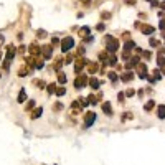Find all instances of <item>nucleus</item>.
Here are the masks:
<instances>
[{"instance_id": "1", "label": "nucleus", "mask_w": 165, "mask_h": 165, "mask_svg": "<svg viewBox=\"0 0 165 165\" xmlns=\"http://www.w3.org/2000/svg\"><path fill=\"white\" fill-rule=\"evenodd\" d=\"M13 58H15V48L10 46V48L7 50V60H5V63H4V70H8V68H10Z\"/></svg>"}, {"instance_id": "2", "label": "nucleus", "mask_w": 165, "mask_h": 165, "mask_svg": "<svg viewBox=\"0 0 165 165\" xmlns=\"http://www.w3.org/2000/svg\"><path fill=\"white\" fill-rule=\"evenodd\" d=\"M73 45H74L73 38H71V37H68V38H65V40H63L61 50H63V51H68V50H71V48H73Z\"/></svg>"}, {"instance_id": "3", "label": "nucleus", "mask_w": 165, "mask_h": 165, "mask_svg": "<svg viewBox=\"0 0 165 165\" xmlns=\"http://www.w3.org/2000/svg\"><path fill=\"white\" fill-rule=\"evenodd\" d=\"M84 121H86V126H93L94 121H96V114L94 112H88L86 117H84Z\"/></svg>"}, {"instance_id": "4", "label": "nucleus", "mask_w": 165, "mask_h": 165, "mask_svg": "<svg viewBox=\"0 0 165 165\" xmlns=\"http://www.w3.org/2000/svg\"><path fill=\"white\" fill-rule=\"evenodd\" d=\"M103 109H104V112H106L107 116H112V111H111V104H109V103H104Z\"/></svg>"}, {"instance_id": "5", "label": "nucleus", "mask_w": 165, "mask_h": 165, "mask_svg": "<svg viewBox=\"0 0 165 165\" xmlns=\"http://www.w3.org/2000/svg\"><path fill=\"white\" fill-rule=\"evenodd\" d=\"M25 99H27V93H25V89H22L20 94H18V103H23Z\"/></svg>"}, {"instance_id": "6", "label": "nucleus", "mask_w": 165, "mask_h": 165, "mask_svg": "<svg viewBox=\"0 0 165 165\" xmlns=\"http://www.w3.org/2000/svg\"><path fill=\"white\" fill-rule=\"evenodd\" d=\"M159 117H160V119H165V106L159 107Z\"/></svg>"}, {"instance_id": "7", "label": "nucleus", "mask_w": 165, "mask_h": 165, "mask_svg": "<svg viewBox=\"0 0 165 165\" xmlns=\"http://www.w3.org/2000/svg\"><path fill=\"white\" fill-rule=\"evenodd\" d=\"M58 82H61V84H65V82H66V76L63 73L58 74Z\"/></svg>"}, {"instance_id": "8", "label": "nucleus", "mask_w": 165, "mask_h": 165, "mask_svg": "<svg viewBox=\"0 0 165 165\" xmlns=\"http://www.w3.org/2000/svg\"><path fill=\"white\" fill-rule=\"evenodd\" d=\"M89 84H91V88H94V89H98V88H99V81H98V79H91Z\"/></svg>"}, {"instance_id": "9", "label": "nucleus", "mask_w": 165, "mask_h": 165, "mask_svg": "<svg viewBox=\"0 0 165 165\" xmlns=\"http://www.w3.org/2000/svg\"><path fill=\"white\" fill-rule=\"evenodd\" d=\"M65 93H66L65 88H58V89H56V96H58V98H61V96L65 94Z\"/></svg>"}, {"instance_id": "10", "label": "nucleus", "mask_w": 165, "mask_h": 165, "mask_svg": "<svg viewBox=\"0 0 165 165\" xmlns=\"http://www.w3.org/2000/svg\"><path fill=\"white\" fill-rule=\"evenodd\" d=\"M40 116H41V109H38V111H35L32 114V119H37V117H40Z\"/></svg>"}, {"instance_id": "11", "label": "nucleus", "mask_w": 165, "mask_h": 165, "mask_svg": "<svg viewBox=\"0 0 165 165\" xmlns=\"http://www.w3.org/2000/svg\"><path fill=\"white\" fill-rule=\"evenodd\" d=\"M152 107H154V101H150V103H147V104H145V111H150Z\"/></svg>"}, {"instance_id": "12", "label": "nucleus", "mask_w": 165, "mask_h": 165, "mask_svg": "<svg viewBox=\"0 0 165 165\" xmlns=\"http://www.w3.org/2000/svg\"><path fill=\"white\" fill-rule=\"evenodd\" d=\"M109 78H111L112 81H116V79H117V74H114V73H109Z\"/></svg>"}, {"instance_id": "13", "label": "nucleus", "mask_w": 165, "mask_h": 165, "mask_svg": "<svg viewBox=\"0 0 165 165\" xmlns=\"http://www.w3.org/2000/svg\"><path fill=\"white\" fill-rule=\"evenodd\" d=\"M48 93H55V84H50L48 86Z\"/></svg>"}, {"instance_id": "14", "label": "nucleus", "mask_w": 165, "mask_h": 165, "mask_svg": "<svg viewBox=\"0 0 165 165\" xmlns=\"http://www.w3.org/2000/svg\"><path fill=\"white\" fill-rule=\"evenodd\" d=\"M32 107H33V101H30V103H28V106H27V111H30Z\"/></svg>"}, {"instance_id": "15", "label": "nucleus", "mask_w": 165, "mask_h": 165, "mask_svg": "<svg viewBox=\"0 0 165 165\" xmlns=\"http://www.w3.org/2000/svg\"><path fill=\"white\" fill-rule=\"evenodd\" d=\"M2 41H4V37H2V35H0V45H2Z\"/></svg>"}]
</instances>
